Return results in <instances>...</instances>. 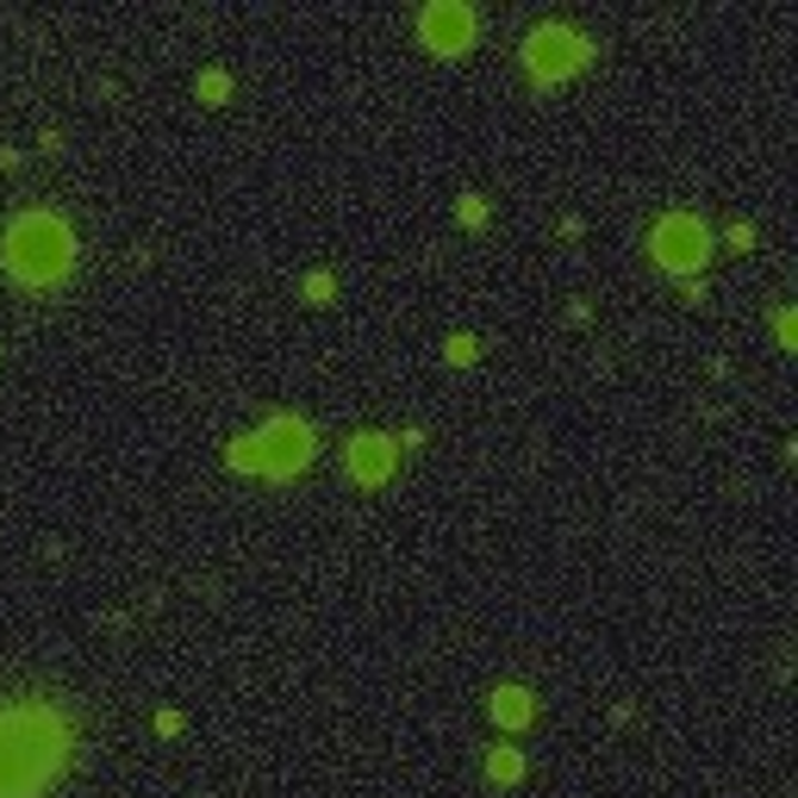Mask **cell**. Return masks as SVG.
Instances as JSON below:
<instances>
[{
    "instance_id": "6da1fadb",
    "label": "cell",
    "mask_w": 798,
    "mask_h": 798,
    "mask_svg": "<svg viewBox=\"0 0 798 798\" xmlns=\"http://www.w3.org/2000/svg\"><path fill=\"white\" fill-rule=\"evenodd\" d=\"M70 717L51 705L0 712V798H38L70 762Z\"/></svg>"
},
{
    "instance_id": "7a4b0ae2",
    "label": "cell",
    "mask_w": 798,
    "mask_h": 798,
    "mask_svg": "<svg viewBox=\"0 0 798 798\" xmlns=\"http://www.w3.org/2000/svg\"><path fill=\"white\" fill-rule=\"evenodd\" d=\"M7 269H13L25 287H51V281L70 275L75 262V238L63 219H51V212H25V219H13V231H7Z\"/></svg>"
},
{
    "instance_id": "3957f363",
    "label": "cell",
    "mask_w": 798,
    "mask_h": 798,
    "mask_svg": "<svg viewBox=\"0 0 798 798\" xmlns=\"http://www.w3.org/2000/svg\"><path fill=\"white\" fill-rule=\"evenodd\" d=\"M524 63H531L537 82H561V75H574L587 63V38L568 32V25H537L524 38Z\"/></svg>"
},
{
    "instance_id": "277c9868",
    "label": "cell",
    "mask_w": 798,
    "mask_h": 798,
    "mask_svg": "<svg viewBox=\"0 0 798 798\" xmlns=\"http://www.w3.org/2000/svg\"><path fill=\"white\" fill-rule=\"evenodd\" d=\"M306 462H313V431H306L300 418H275V424L256 437V469L262 474L287 481V474H300Z\"/></svg>"
},
{
    "instance_id": "5b68a950",
    "label": "cell",
    "mask_w": 798,
    "mask_h": 798,
    "mask_svg": "<svg viewBox=\"0 0 798 798\" xmlns=\"http://www.w3.org/2000/svg\"><path fill=\"white\" fill-rule=\"evenodd\" d=\"M705 250H712V231L699 225L693 212H668L655 225V262H668V269H699Z\"/></svg>"
},
{
    "instance_id": "8992f818",
    "label": "cell",
    "mask_w": 798,
    "mask_h": 798,
    "mask_svg": "<svg viewBox=\"0 0 798 798\" xmlns=\"http://www.w3.org/2000/svg\"><path fill=\"white\" fill-rule=\"evenodd\" d=\"M418 32H424V44H431L437 56H455V51H469V38H474V13L462 7V0H437L431 13L418 19Z\"/></svg>"
},
{
    "instance_id": "52a82bcc",
    "label": "cell",
    "mask_w": 798,
    "mask_h": 798,
    "mask_svg": "<svg viewBox=\"0 0 798 798\" xmlns=\"http://www.w3.org/2000/svg\"><path fill=\"white\" fill-rule=\"evenodd\" d=\"M349 481H363V486H381L387 474H393V462H399V450L387 443V437H356L349 443Z\"/></svg>"
},
{
    "instance_id": "ba28073f",
    "label": "cell",
    "mask_w": 798,
    "mask_h": 798,
    "mask_svg": "<svg viewBox=\"0 0 798 798\" xmlns=\"http://www.w3.org/2000/svg\"><path fill=\"white\" fill-rule=\"evenodd\" d=\"M493 717H500L505 729H524L531 724V693H524V686H500V693H493Z\"/></svg>"
},
{
    "instance_id": "9c48e42d",
    "label": "cell",
    "mask_w": 798,
    "mask_h": 798,
    "mask_svg": "<svg viewBox=\"0 0 798 798\" xmlns=\"http://www.w3.org/2000/svg\"><path fill=\"white\" fill-rule=\"evenodd\" d=\"M518 774H524V762L512 748H493V755H486V780H518Z\"/></svg>"
},
{
    "instance_id": "30bf717a",
    "label": "cell",
    "mask_w": 798,
    "mask_h": 798,
    "mask_svg": "<svg viewBox=\"0 0 798 798\" xmlns=\"http://www.w3.org/2000/svg\"><path fill=\"white\" fill-rule=\"evenodd\" d=\"M231 469H256V437H238V443H231Z\"/></svg>"
},
{
    "instance_id": "8fae6325",
    "label": "cell",
    "mask_w": 798,
    "mask_h": 798,
    "mask_svg": "<svg viewBox=\"0 0 798 798\" xmlns=\"http://www.w3.org/2000/svg\"><path fill=\"white\" fill-rule=\"evenodd\" d=\"M225 75H219V70H207V75H200V94H207V101H225Z\"/></svg>"
},
{
    "instance_id": "7c38bea8",
    "label": "cell",
    "mask_w": 798,
    "mask_h": 798,
    "mask_svg": "<svg viewBox=\"0 0 798 798\" xmlns=\"http://www.w3.org/2000/svg\"><path fill=\"white\" fill-rule=\"evenodd\" d=\"M481 219H486V207L469 193V200H462V225H481Z\"/></svg>"
},
{
    "instance_id": "4fadbf2b",
    "label": "cell",
    "mask_w": 798,
    "mask_h": 798,
    "mask_svg": "<svg viewBox=\"0 0 798 798\" xmlns=\"http://www.w3.org/2000/svg\"><path fill=\"white\" fill-rule=\"evenodd\" d=\"M450 363H474V337H455V344H450Z\"/></svg>"
}]
</instances>
